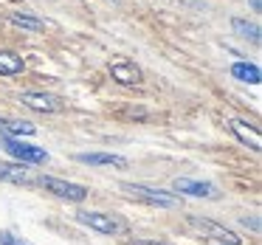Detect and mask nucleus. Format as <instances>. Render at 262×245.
Segmentation results:
<instances>
[{
    "instance_id": "1",
    "label": "nucleus",
    "mask_w": 262,
    "mask_h": 245,
    "mask_svg": "<svg viewBox=\"0 0 262 245\" xmlns=\"http://www.w3.org/2000/svg\"><path fill=\"white\" fill-rule=\"evenodd\" d=\"M121 192L133 200H141V203H149V206H164V209H175L178 206V197L161 192V189H149V186H141V183H121Z\"/></svg>"
},
{
    "instance_id": "2",
    "label": "nucleus",
    "mask_w": 262,
    "mask_h": 245,
    "mask_svg": "<svg viewBox=\"0 0 262 245\" xmlns=\"http://www.w3.org/2000/svg\"><path fill=\"white\" fill-rule=\"evenodd\" d=\"M0 144H3V149H6L9 155L17 158L20 164H46L48 161V152L42 147H31V144H23V141H17V138H12V136H3Z\"/></svg>"
},
{
    "instance_id": "3",
    "label": "nucleus",
    "mask_w": 262,
    "mask_h": 245,
    "mask_svg": "<svg viewBox=\"0 0 262 245\" xmlns=\"http://www.w3.org/2000/svg\"><path fill=\"white\" fill-rule=\"evenodd\" d=\"M76 220H79L82 226H91L93 231H99V234H124L127 231V226L121 220H116L113 214H102V211H79Z\"/></svg>"
},
{
    "instance_id": "4",
    "label": "nucleus",
    "mask_w": 262,
    "mask_h": 245,
    "mask_svg": "<svg viewBox=\"0 0 262 245\" xmlns=\"http://www.w3.org/2000/svg\"><path fill=\"white\" fill-rule=\"evenodd\" d=\"M37 183H40L42 189H48V192H54L57 197H65V200H74V203H79V200L88 197V189L79 186V183H68V181H59V177H34Z\"/></svg>"
},
{
    "instance_id": "5",
    "label": "nucleus",
    "mask_w": 262,
    "mask_h": 245,
    "mask_svg": "<svg viewBox=\"0 0 262 245\" xmlns=\"http://www.w3.org/2000/svg\"><path fill=\"white\" fill-rule=\"evenodd\" d=\"M20 102H23L26 107L37 110V113H57V110H62L59 99H57V96H51V93H34V91H26L23 96H20Z\"/></svg>"
},
{
    "instance_id": "6",
    "label": "nucleus",
    "mask_w": 262,
    "mask_h": 245,
    "mask_svg": "<svg viewBox=\"0 0 262 245\" xmlns=\"http://www.w3.org/2000/svg\"><path fill=\"white\" fill-rule=\"evenodd\" d=\"M110 74H113V79L121 82V85H138V82H141V68H138L136 62H130V59L113 62L110 65Z\"/></svg>"
},
{
    "instance_id": "7",
    "label": "nucleus",
    "mask_w": 262,
    "mask_h": 245,
    "mask_svg": "<svg viewBox=\"0 0 262 245\" xmlns=\"http://www.w3.org/2000/svg\"><path fill=\"white\" fill-rule=\"evenodd\" d=\"M192 222L198 231H203V234H209L211 239H220V242H228V245H239V239L234 237L228 228H223V226H217V222H211V220H200V217H192Z\"/></svg>"
},
{
    "instance_id": "8",
    "label": "nucleus",
    "mask_w": 262,
    "mask_h": 245,
    "mask_svg": "<svg viewBox=\"0 0 262 245\" xmlns=\"http://www.w3.org/2000/svg\"><path fill=\"white\" fill-rule=\"evenodd\" d=\"M175 189H178V192L192 194V197H209V200H214L217 194H220V192H217V186H211V183H198V181H189V177H178Z\"/></svg>"
},
{
    "instance_id": "9",
    "label": "nucleus",
    "mask_w": 262,
    "mask_h": 245,
    "mask_svg": "<svg viewBox=\"0 0 262 245\" xmlns=\"http://www.w3.org/2000/svg\"><path fill=\"white\" fill-rule=\"evenodd\" d=\"M76 161H79V164H91V166H119V169L127 166V158H121V155H107V152H82V155H76Z\"/></svg>"
},
{
    "instance_id": "10",
    "label": "nucleus",
    "mask_w": 262,
    "mask_h": 245,
    "mask_svg": "<svg viewBox=\"0 0 262 245\" xmlns=\"http://www.w3.org/2000/svg\"><path fill=\"white\" fill-rule=\"evenodd\" d=\"M0 181L9 183H34V175L26 164H0Z\"/></svg>"
},
{
    "instance_id": "11",
    "label": "nucleus",
    "mask_w": 262,
    "mask_h": 245,
    "mask_svg": "<svg viewBox=\"0 0 262 245\" xmlns=\"http://www.w3.org/2000/svg\"><path fill=\"white\" fill-rule=\"evenodd\" d=\"M231 76L237 82H245V85H259L262 82V74L254 62H234L231 65Z\"/></svg>"
},
{
    "instance_id": "12",
    "label": "nucleus",
    "mask_w": 262,
    "mask_h": 245,
    "mask_svg": "<svg viewBox=\"0 0 262 245\" xmlns=\"http://www.w3.org/2000/svg\"><path fill=\"white\" fill-rule=\"evenodd\" d=\"M26 62L14 51H0V76H17L23 74Z\"/></svg>"
},
{
    "instance_id": "13",
    "label": "nucleus",
    "mask_w": 262,
    "mask_h": 245,
    "mask_svg": "<svg viewBox=\"0 0 262 245\" xmlns=\"http://www.w3.org/2000/svg\"><path fill=\"white\" fill-rule=\"evenodd\" d=\"M228 127H231V132H234V136H237L243 144H248L251 149H259V147H262L259 132H256V130H251V127H245V121H237V119H234Z\"/></svg>"
},
{
    "instance_id": "14",
    "label": "nucleus",
    "mask_w": 262,
    "mask_h": 245,
    "mask_svg": "<svg viewBox=\"0 0 262 245\" xmlns=\"http://www.w3.org/2000/svg\"><path fill=\"white\" fill-rule=\"evenodd\" d=\"M0 132L3 136H31L34 132V124H29V121H6V119H0Z\"/></svg>"
},
{
    "instance_id": "15",
    "label": "nucleus",
    "mask_w": 262,
    "mask_h": 245,
    "mask_svg": "<svg viewBox=\"0 0 262 245\" xmlns=\"http://www.w3.org/2000/svg\"><path fill=\"white\" fill-rule=\"evenodd\" d=\"M231 29H234V34L245 37V40H251V42H259V26H256V23H248V20H239V17H234V20H231Z\"/></svg>"
},
{
    "instance_id": "16",
    "label": "nucleus",
    "mask_w": 262,
    "mask_h": 245,
    "mask_svg": "<svg viewBox=\"0 0 262 245\" xmlns=\"http://www.w3.org/2000/svg\"><path fill=\"white\" fill-rule=\"evenodd\" d=\"M12 23L20 26V29H29V31H40L42 29V20L29 17V14H12Z\"/></svg>"
},
{
    "instance_id": "17",
    "label": "nucleus",
    "mask_w": 262,
    "mask_h": 245,
    "mask_svg": "<svg viewBox=\"0 0 262 245\" xmlns=\"http://www.w3.org/2000/svg\"><path fill=\"white\" fill-rule=\"evenodd\" d=\"M0 245H26V242L17 239L14 234H9V231H0Z\"/></svg>"
},
{
    "instance_id": "18",
    "label": "nucleus",
    "mask_w": 262,
    "mask_h": 245,
    "mask_svg": "<svg viewBox=\"0 0 262 245\" xmlns=\"http://www.w3.org/2000/svg\"><path fill=\"white\" fill-rule=\"evenodd\" d=\"M136 245H164V242H149V239H138Z\"/></svg>"
},
{
    "instance_id": "19",
    "label": "nucleus",
    "mask_w": 262,
    "mask_h": 245,
    "mask_svg": "<svg viewBox=\"0 0 262 245\" xmlns=\"http://www.w3.org/2000/svg\"><path fill=\"white\" fill-rule=\"evenodd\" d=\"M251 6H254V12H259V9H262V3H259V0H251Z\"/></svg>"
},
{
    "instance_id": "20",
    "label": "nucleus",
    "mask_w": 262,
    "mask_h": 245,
    "mask_svg": "<svg viewBox=\"0 0 262 245\" xmlns=\"http://www.w3.org/2000/svg\"><path fill=\"white\" fill-rule=\"evenodd\" d=\"M113 3H116V0H113Z\"/></svg>"
}]
</instances>
